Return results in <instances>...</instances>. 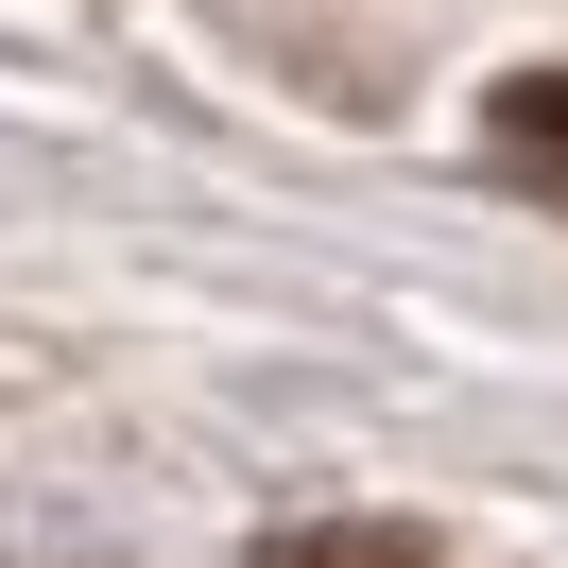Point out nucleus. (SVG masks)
<instances>
[{
  "mask_svg": "<svg viewBox=\"0 0 568 568\" xmlns=\"http://www.w3.org/2000/svg\"><path fill=\"white\" fill-rule=\"evenodd\" d=\"M276 568H430L414 534H276Z\"/></svg>",
  "mask_w": 568,
  "mask_h": 568,
  "instance_id": "obj_2",
  "label": "nucleus"
},
{
  "mask_svg": "<svg viewBox=\"0 0 568 568\" xmlns=\"http://www.w3.org/2000/svg\"><path fill=\"white\" fill-rule=\"evenodd\" d=\"M499 173H534V190H568V70H534V87H499Z\"/></svg>",
  "mask_w": 568,
  "mask_h": 568,
  "instance_id": "obj_1",
  "label": "nucleus"
}]
</instances>
